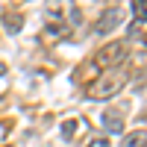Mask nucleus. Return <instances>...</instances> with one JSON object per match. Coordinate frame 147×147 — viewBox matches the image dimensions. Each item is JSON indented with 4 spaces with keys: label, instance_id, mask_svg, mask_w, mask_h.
<instances>
[{
    "label": "nucleus",
    "instance_id": "39448f33",
    "mask_svg": "<svg viewBox=\"0 0 147 147\" xmlns=\"http://www.w3.org/2000/svg\"><path fill=\"white\" fill-rule=\"evenodd\" d=\"M121 147H147V132L144 129H132L124 136V141H121Z\"/></svg>",
    "mask_w": 147,
    "mask_h": 147
},
{
    "label": "nucleus",
    "instance_id": "9b49d317",
    "mask_svg": "<svg viewBox=\"0 0 147 147\" xmlns=\"http://www.w3.org/2000/svg\"><path fill=\"white\" fill-rule=\"evenodd\" d=\"M85 147H109V138H103V136H94V138H88V144Z\"/></svg>",
    "mask_w": 147,
    "mask_h": 147
},
{
    "label": "nucleus",
    "instance_id": "423d86ee",
    "mask_svg": "<svg viewBox=\"0 0 147 147\" xmlns=\"http://www.w3.org/2000/svg\"><path fill=\"white\" fill-rule=\"evenodd\" d=\"M65 32H68V24H62V21H59V24H47V27H44V38L56 41V38H62Z\"/></svg>",
    "mask_w": 147,
    "mask_h": 147
},
{
    "label": "nucleus",
    "instance_id": "9d476101",
    "mask_svg": "<svg viewBox=\"0 0 147 147\" xmlns=\"http://www.w3.org/2000/svg\"><path fill=\"white\" fill-rule=\"evenodd\" d=\"M3 27H6V32H18L21 30V15H6L3 18Z\"/></svg>",
    "mask_w": 147,
    "mask_h": 147
},
{
    "label": "nucleus",
    "instance_id": "20e7f679",
    "mask_svg": "<svg viewBox=\"0 0 147 147\" xmlns=\"http://www.w3.org/2000/svg\"><path fill=\"white\" fill-rule=\"evenodd\" d=\"M100 121H103L106 132H112V136H118V132H124V121H121V115L115 112V109H106V112L100 115Z\"/></svg>",
    "mask_w": 147,
    "mask_h": 147
},
{
    "label": "nucleus",
    "instance_id": "f8f14e48",
    "mask_svg": "<svg viewBox=\"0 0 147 147\" xmlns=\"http://www.w3.org/2000/svg\"><path fill=\"white\" fill-rule=\"evenodd\" d=\"M3 74H6V62H0V77H3Z\"/></svg>",
    "mask_w": 147,
    "mask_h": 147
},
{
    "label": "nucleus",
    "instance_id": "ddd939ff",
    "mask_svg": "<svg viewBox=\"0 0 147 147\" xmlns=\"http://www.w3.org/2000/svg\"><path fill=\"white\" fill-rule=\"evenodd\" d=\"M144 47H147V32H144Z\"/></svg>",
    "mask_w": 147,
    "mask_h": 147
},
{
    "label": "nucleus",
    "instance_id": "f03ea898",
    "mask_svg": "<svg viewBox=\"0 0 147 147\" xmlns=\"http://www.w3.org/2000/svg\"><path fill=\"white\" fill-rule=\"evenodd\" d=\"M127 56H129L127 41H109V44H103L100 50L94 53L91 62L100 68V71H112V68H121V65H124V62H127Z\"/></svg>",
    "mask_w": 147,
    "mask_h": 147
},
{
    "label": "nucleus",
    "instance_id": "6e6552de",
    "mask_svg": "<svg viewBox=\"0 0 147 147\" xmlns=\"http://www.w3.org/2000/svg\"><path fill=\"white\" fill-rule=\"evenodd\" d=\"M129 9H132L136 24H147V0H136V3H129Z\"/></svg>",
    "mask_w": 147,
    "mask_h": 147
},
{
    "label": "nucleus",
    "instance_id": "0eeeda50",
    "mask_svg": "<svg viewBox=\"0 0 147 147\" xmlns=\"http://www.w3.org/2000/svg\"><path fill=\"white\" fill-rule=\"evenodd\" d=\"M77 74H80V77H77L80 82H91V80L97 77V74H100V68H97V65L91 62V59H88V62H85V65H82V68H80Z\"/></svg>",
    "mask_w": 147,
    "mask_h": 147
},
{
    "label": "nucleus",
    "instance_id": "f257e3e1",
    "mask_svg": "<svg viewBox=\"0 0 147 147\" xmlns=\"http://www.w3.org/2000/svg\"><path fill=\"white\" fill-rule=\"evenodd\" d=\"M127 82H129L127 68H112V71L97 74V77L88 82L85 94H88V100H109V97H115V94L124 88Z\"/></svg>",
    "mask_w": 147,
    "mask_h": 147
},
{
    "label": "nucleus",
    "instance_id": "1a4fd4ad",
    "mask_svg": "<svg viewBox=\"0 0 147 147\" xmlns=\"http://www.w3.org/2000/svg\"><path fill=\"white\" fill-rule=\"evenodd\" d=\"M80 132V118H68V121H62V136L65 138H74Z\"/></svg>",
    "mask_w": 147,
    "mask_h": 147
},
{
    "label": "nucleus",
    "instance_id": "7ed1b4c3",
    "mask_svg": "<svg viewBox=\"0 0 147 147\" xmlns=\"http://www.w3.org/2000/svg\"><path fill=\"white\" fill-rule=\"evenodd\" d=\"M121 21H124V9H121V6H109V9H103V15L97 18V27L94 30L100 35H106V32H112Z\"/></svg>",
    "mask_w": 147,
    "mask_h": 147
}]
</instances>
